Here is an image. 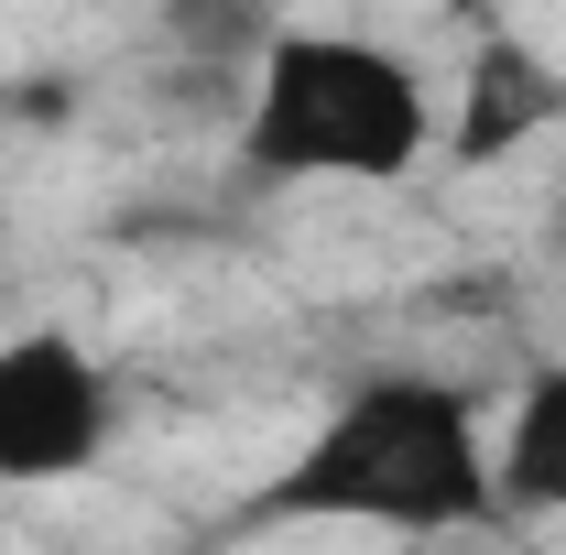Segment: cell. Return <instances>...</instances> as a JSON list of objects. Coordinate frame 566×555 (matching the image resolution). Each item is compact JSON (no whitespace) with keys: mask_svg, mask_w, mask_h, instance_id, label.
Segmentation results:
<instances>
[{"mask_svg":"<svg viewBox=\"0 0 566 555\" xmlns=\"http://www.w3.org/2000/svg\"><path fill=\"white\" fill-rule=\"evenodd\" d=\"M491 490H501V512H523V523L566 512V359H545L512 392V415L491 436Z\"/></svg>","mask_w":566,"mask_h":555,"instance_id":"5","label":"cell"},{"mask_svg":"<svg viewBox=\"0 0 566 555\" xmlns=\"http://www.w3.org/2000/svg\"><path fill=\"white\" fill-rule=\"evenodd\" d=\"M491 415L469 381L436 370H359L327 415L305 425V447L240 501L251 534L273 523H359V534H458L491 523Z\"/></svg>","mask_w":566,"mask_h":555,"instance_id":"1","label":"cell"},{"mask_svg":"<svg viewBox=\"0 0 566 555\" xmlns=\"http://www.w3.org/2000/svg\"><path fill=\"white\" fill-rule=\"evenodd\" d=\"M164 33L175 44H197V55H251L262 66V44L273 33H294V0H164Z\"/></svg>","mask_w":566,"mask_h":555,"instance_id":"6","label":"cell"},{"mask_svg":"<svg viewBox=\"0 0 566 555\" xmlns=\"http://www.w3.org/2000/svg\"><path fill=\"white\" fill-rule=\"evenodd\" d=\"M566 132V66H545L523 33H491L480 55H469V76H458V132H447V153L480 175V164H501V153H523V142Z\"/></svg>","mask_w":566,"mask_h":555,"instance_id":"4","label":"cell"},{"mask_svg":"<svg viewBox=\"0 0 566 555\" xmlns=\"http://www.w3.org/2000/svg\"><path fill=\"white\" fill-rule=\"evenodd\" d=\"M109 359L76 338V327H11L0 338V490H55L87 480L109 458Z\"/></svg>","mask_w":566,"mask_h":555,"instance_id":"3","label":"cell"},{"mask_svg":"<svg viewBox=\"0 0 566 555\" xmlns=\"http://www.w3.org/2000/svg\"><path fill=\"white\" fill-rule=\"evenodd\" d=\"M424 142H436L424 76L392 44L327 22L273 33L240 98V164L273 186H392L424 164Z\"/></svg>","mask_w":566,"mask_h":555,"instance_id":"2","label":"cell"}]
</instances>
